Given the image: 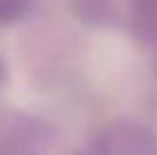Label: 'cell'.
I'll return each mask as SVG.
<instances>
[{
  "mask_svg": "<svg viewBox=\"0 0 157 155\" xmlns=\"http://www.w3.org/2000/svg\"><path fill=\"white\" fill-rule=\"evenodd\" d=\"M26 0H0V14H10L22 8Z\"/></svg>",
  "mask_w": 157,
  "mask_h": 155,
  "instance_id": "1",
  "label": "cell"
}]
</instances>
